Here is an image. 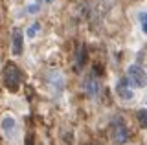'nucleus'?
<instances>
[{"label":"nucleus","instance_id":"obj_4","mask_svg":"<svg viewBox=\"0 0 147 145\" xmlns=\"http://www.w3.org/2000/svg\"><path fill=\"white\" fill-rule=\"evenodd\" d=\"M22 40H24L22 30L15 28L13 33H11V52H13V55H20L22 53Z\"/></svg>","mask_w":147,"mask_h":145},{"label":"nucleus","instance_id":"obj_8","mask_svg":"<svg viewBox=\"0 0 147 145\" xmlns=\"http://www.w3.org/2000/svg\"><path fill=\"white\" fill-rule=\"evenodd\" d=\"M138 123L142 125V129H147V110L145 108L138 110Z\"/></svg>","mask_w":147,"mask_h":145},{"label":"nucleus","instance_id":"obj_1","mask_svg":"<svg viewBox=\"0 0 147 145\" xmlns=\"http://www.w3.org/2000/svg\"><path fill=\"white\" fill-rule=\"evenodd\" d=\"M4 85H6L7 90L11 92H17L18 85H20V72L18 68L13 64V62H7L6 68H4Z\"/></svg>","mask_w":147,"mask_h":145},{"label":"nucleus","instance_id":"obj_3","mask_svg":"<svg viewBox=\"0 0 147 145\" xmlns=\"http://www.w3.org/2000/svg\"><path fill=\"white\" fill-rule=\"evenodd\" d=\"M127 138H129V130L125 129V125H123L121 121L116 119L114 125H112V129H110V140L114 142V145H123L127 142Z\"/></svg>","mask_w":147,"mask_h":145},{"label":"nucleus","instance_id":"obj_6","mask_svg":"<svg viewBox=\"0 0 147 145\" xmlns=\"http://www.w3.org/2000/svg\"><path fill=\"white\" fill-rule=\"evenodd\" d=\"M118 94H119L123 99H132V92L125 87V79L119 81V85H118Z\"/></svg>","mask_w":147,"mask_h":145},{"label":"nucleus","instance_id":"obj_7","mask_svg":"<svg viewBox=\"0 0 147 145\" xmlns=\"http://www.w3.org/2000/svg\"><path fill=\"white\" fill-rule=\"evenodd\" d=\"M13 127H15V121H13V117H4V121H2V129H4V132L9 134L13 130Z\"/></svg>","mask_w":147,"mask_h":145},{"label":"nucleus","instance_id":"obj_2","mask_svg":"<svg viewBox=\"0 0 147 145\" xmlns=\"http://www.w3.org/2000/svg\"><path fill=\"white\" fill-rule=\"evenodd\" d=\"M127 79H129V83H131L132 87H140V88H144L145 85H147V74H145L144 70H142L140 66H136V64L129 66Z\"/></svg>","mask_w":147,"mask_h":145},{"label":"nucleus","instance_id":"obj_5","mask_svg":"<svg viewBox=\"0 0 147 145\" xmlns=\"http://www.w3.org/2000/svg\"><path fill=\"white\" fill-rule=\"evenodd\" d=\"M85 90L90 94L92 97H96L98 96V92H99V85H98V81H96L94 77H88L85 81Z\"/></svg>","mask_w":147,"mask_h":145},{"label":"nucleus","instance_id":"obj_11","mask_svg":"<svg viewBox=\"0 0 147 145\" xmlns=\"http://www.w3.org/2000/svg\"><path fill=\"white\" fill-rule=\"evenodd\" d=\"M28 9H30V13H37V6H30Z\"/></svg>","mask_w":147,"mask_h":145},{"label":"nucleus","instance_id":"obj_9","mask_svg":"<svg viewBox=\"0 0 147 145\" xmlns=\"http://www.w3.org/2000/svg\"><path fill=\"white\" fill-rule=\"evenodd\" d=\"M140 24H142V30H144V33H147V13H144V11L140 13Z\"/></svg>","mask_w":147,"mask_h":145},{"label":"nucleus","instance_id":"obj_10","mask_svg":"<svg viewBox=\"0 0 147 145\" xmlns=\"http://www.w3.org/2000/svg\"><path fill=\"white\" fill-rule=\"evenodd\" d=\"M39 28H40L39 24H33V26H31L30 30L26 31V35H28V37H30V39H33V37H35V33H37V30H39Z\"/></svg>","mask_w":147,"mask_h":145}]
</instances>
